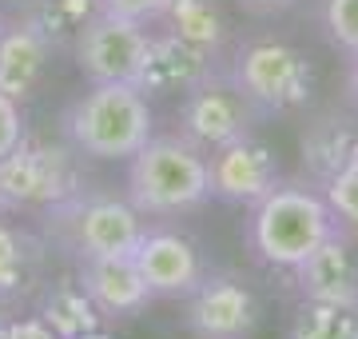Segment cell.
I'll use <instances>...</instances> for the list:
<instances>
[{
  "mask_svg": "<svg viewBox=\"0 0 358 339\" xmlns=\"http://www.w3.org/2000/svg\"><path fill=\"white\" fill-rule=\"evenodd\" d=\"M64 140L92 160H131L152 140V104L140 84H92L60 116Z\"/></svg>",
  "mask_w": 358,
  "mask_h": 339,
  "instance_id": "obj_1",
  "label": "cell"
},
{
  "mask_svg": "<svg viewBox=\"0 0 358 339\" xmlns=\"http://www.w3.org/2000/svg\"><path fill=\"white\" fill-rule=\"evenodd\" d=\"M40 220V240L52 248H60L72 263L96 260V256H128L143 240V220L131 200L100 196L80 188L76 196H68L64 204L48 208Z\"/></svg>",
  "mask_w": 358,
  "mask_h": 339,
  "instance_id": "obj_2",
  "label": "cell"
},
{
  "mask_svg": "<svg viewBox=\"0 0 358 339\" xmlns=\"http://www.w3.org/2000/svg\"><path fill=\"white\" fill-rule=\"evenodd\" d=\"M207 196V156L183 136H152L128 160V200L140 216H179Z\"/></svg>",
  "mask_w": 358,
  "mask_h": 339,
  "instance_id": "obj_3",
  "label": "cell"
},
{
  "mask_svg": "<svg viewBox=\"0 0 358 339\" xmlns=\"http://www.w3.org/2000/svg\"><path fill=\"white\" fill-rule=\"evenodd\" d=\"M76 156L80 152L68 140L24 136L0 160V212L36 220L68 196H76L84 188Z\"/></svg>",
  "mask_w": 358,
  "mask_h": 339,
  "instance_id": "obj_4",
  "label": "cell"
},
{
  "mask_svg": "<svg viewBox=\"0 0 358 339\" xmlns=\"http://www.w3.org/2000/svg\"><path fill=\"white\" fill-rule=\"evenodd\" d=\"M334 212L307 188H271L255 200L251 216V244L275 268H299L327 235H334Z\"/></svg>",
  "mask_w": 358,
  "mask_h": 339,
  "instance_id": "obj_5",
  "label": "cell"
},
{
  "mask_svg": "<svg viewBox=\"0 0 358 339\" xmlns=\"http://www.w3.org/2000/svg\"><path fill=\"white\" fill-rule=\"evenodd\" d=\"M148 48H152L148 25L103 8H96L72 40L76 68L88 84H140Z\"/></svg>",
  "mask_w": 358,
  "mask_h": 339,
  "instance_id": "obj_6",
  "label": "cell"
},
{
  "mask_svg": "<svg viewBox=\"0 0 358 339\" xmlns=\"http://www.w3.org/2000/svg\"><path fill=\"white\" fill-rule=\"evenodd\" d=\"M315 72L307 56L287 48V44H251L239 56V92L263 108H299L307 104Z\"/></svg>",
  "mask_w": 358,
  "mask_h": 339,
  "instance_id": "obj_7",
  "label": "cell"
},
{
  "mask_svg": "<svg viewBox=\"0 0 358 339\" xmlns=\"http://www.w3.org/2000/svg\"><path fill=\"white\" fill-rule=\"evenodd\" d=\"M183 124V140L195 144L199 152H215L227 144L251 136V112H247V96L239 88H223V84H195L183 100L179 112Z\"/></svg>",
  "mask_w": 358,
  "mask_h": 339,
  "instance_id": "obj_8",
  "label": "cell"
},
{
  "mask_svg": "<svg viewBox=\"0 0 358 339\" xmlns=\"http://www.w3.org/2000/svg\"><path fill=\"white\" fill-rule=\"evenodd\" d=\"M259 324L255 296L231 275L199 279L187 303V331L195 339H251Z\"/></svg>",
  "mask_w": 358,
  "mask_h": 339,
  "instance_id": "obj_9",
  "label": "cell"
},
{
  "mask_svg": "<svg viewBox=\"0 0 358 339\" xmlns=\"http://www.w3.org/2000/svg\"><path fill=\"white\" fill-rule=\"evenodd\" d=\"M207 180H211V196L231 200V204H255L279 184V160L263 140L243 136L211 152Z\"/></svg>",
  "mask_w": 358,
  "mask_h": 339,
  "instance_id": "obj_10",
  "label": "cell"
},
{
  "mask_svg": "<svg viewBox=\"0 0 358 339\" xmlns=\"http://www.w3.org/2000/svg\"><path fill=\"white\" fill-rule=\"evenodd\" d=\"M76 279L80 287L92 296V303L103 312V319H128L140 315L148 303L155 300L152 287L143 284L136 256H96V260H80L76 263Z\"/></svg>",
  "mask_w": 358,
  "mask_h": 339,
  "instance_id": "obj_11",
  "label": "cell"
},
{
  "mask_svg": "<svg viewBox=\"0 0 358 339\" xmlns=\"http://www.w3.org/2000/svg\"><path fill=\"white\" fill-rule=\"evenodd\" d=\"M131 256L152 296H192L195 284L203 279L192 240L179 232H143Z\"/></svg>",
  "mask_w": 358,
  "mask_h": 339,
  "instance_id": "obj_12",
  "label": "cell"
},
{
  "mask_svg": "<svg viewBox=\"0 0 358 339\" xmlns=\"http://www.w3.org/2000/svg\"><path fill=\"white\" fill-rule=\"evenodd\" d=\"M44 251L40 235L16 228L8 212H0V303H24L44 287Z\"/></svg>",
  "mask_w": 358,
  "mask_h": 339,
  "instance_id": "obj_13",
  "label": "cell"
},
{
  "mask_svg": "<svg viewBox=\"0 0 358 339\" xmlns=\"http://www.w3.org/2000/svg\"><path fill=\"white\" fill-rule=\"evenodd\" d=\"M48 53L52 44L28 25L24 16L8 20L4 36H0V92H8L13 100L24 104L28 96L40 88V80H44Z\"/></svg>",
  "mask_w": 358,
  "mask_h": 339,
  "instance_id": "obj_14",
  "label": "cell"
},
{
  "mask_svg": "<svg viewBox=\"0 0 358 339\" xmlns=\"http://www.w3.org/2000/svg\"><path fill=\"white\" fill-rule=\"evenodd\" d=\"M207 80V48L192 44L187 36H152L148 64H143V92H192Z\"/></svg>",
  "mask_w": 358,
  "mask_h": 339,
  "instance_id": "obj_15",
  "label": "cell"
},
{
  "mask_svg": "<svg viewBox=\"0 0 358 339\" xmlns=\"http://www.w3.org/2000/svg\"><path fill=\"white\" fill-rule=\"evenodd\" d=\"M294 272H299V284H303L307 300L358 303V263L338 235H327Z\"/></svg>",
  "mask_w": 358,
  "mask_h": 339,
  "instance_id": "obj_16",
  "label": "cell"
},
{
  "mask_svg": "<svg viewBox=\"0 0 358 339\" xmlns=\"http://www.w3.org/2000/svg\"><path fill=\"white\" fill-rule=\"evenodd\" d=\"M40 319L56 331L60 339H76L84 335V331H92V327H103V312L92 303V296L80 287L76 272L64 275V279H44V287H40Z\"/></svg>",
  "mask_w": 358,
  "mask_h": 339,
  "instance_id": "obj_17",
  "label": "cell"
},
{
  "mask_svg": "<svg viewBox=\"0 0 358 339\" xmlns=\"http://www.w3.org/2000/svg\"><path fill=\"white\" fill-rule=\"evenodd\" d=\"M291 339H358V303L307 300L291 324Z\"/></svg>",
  "mask_w": 358,
  "mask_h": 339,
  "instance_id": "obj_18",
  "label": "cell"
},
{
  "mask_svg": "<svg viewBox=\"0 0 358 339\" xmlns=\"http://www.w3.org/2000/svg\"><path fill=\"white\" fill-rule=\"evenodd\" d=\"M327 204H331V212H338V220L358 228V140H355V148H350V160H346L343 168H338V176L327 184Z\"/></svg>",
  "mask_w": 358,
  "mask_h": 339,
  "instance_id": "obj_19",
  "label": "cell"
},
{
  "mask_svg": "<svg viewBox=\"0 0 358 339\" xmlns=\"http://www.w3.org/2000/svg\"><path fill=\"white\" fill-rule=\"evenodd\" d=\"M327 28L334 44L358 53V0H327Z\"/></svg>",
  "mask_w": 358,
  "mask_h": 339,
  "instance_id": "obj_20",
  "label": "cell"
},
{
  "mask_svg": "<svg viewBox=\"0 0 358 339\" xmlns=\"http://www.w3.org/2000/svg\"><path fill=\"white\" fill-rule=\"evenodd\" d=\"M28 136V124H24V104L13 100L8 92H0V160L13 152L16 144Z\"/></svg>",
  "mask_w": 358,
  "mask_h": 339,
  "instance_id": "obj_21",
  "label": "cell"
},
{
  "mask_svg": "<svg viewBox=\"0 0 358 339\" xmlns=\"http://www.w3.org/2000/svg\"><path fill=\"white\" fill-rule=\"evenodd\" d=\"M171 4H176V0H96V8L115 13V16H128V20H140V25H152V20L167 16Z\"/></svg>",
  "mask_w": 358,
  "mask_h": 339,
  "instance_id": "obj_22",
  "label": "cell"
},
{
  "mask_svg": "<svg viewBox=\"0 0 358 339\" xmlns=\"http://www.w3.org/2000/svg\"><path fill=\"white\" fill-rule=\"evenodd\" d=\"M0 339H60L40 315H8L0 324Z\"/></svg>",
  "mask_w": 358,
  "mask_h": 339,
  "instance_id": "obj_23",
  "label": "cell"
},
{
  "mask_svg": "<svg viewBox=\"0 0 358 339\" xmlns=\"http://www.w3.org/2000/svg\"><path fill=\"white\" fill-rule=\"evenodd\" d=\"M247 4H255V8H282V4H291V0H247Z\"/></svg>",
  "mask_w": 358,
  "mask_h": 339,
  "instance_id": "obj_24",
  "label": "cell"
},
{
  "mask_svg": "<svg viewBox=\"0 0 358 339\" xmlns=\"http://www.w3.org/2000/svg\"><path fill=\"white\" fill-rule=\"evenodd\" d=\"M76 339H112L103 327H92V331H84V335H76Z\"/></svg>",
  "mask_w": 358,
  "mask_h": 339,
  "instance_id": "obj_25",
  "label": "cell"
},
{
  "mask_svg": "<svg viewBox=\"0 0 358 339\" xmlns=\"http://www.w3.org/2000/svg\"><path fill=\"white\" fill-rule=\"evenodd\" d=\"M4 28H8V16H4V8H0V36H4Z\"/></svg>",
  "mask_w": 358,
  "mask_h": 339,
  "instance_id": "obj_26",
  "label": "cell"
},
{
  "mask_svg": "<svg viewBox=\"0 0 358 339\" xmlns=\"http://www.w3.org/2000/svg\"><path fill=\"white\" fill-rule=\"evenodd\" d=\"M355 92H358V68H355Z\"/></svg>",
  "mask_w": 358,
  "mask_h": 339,
  "instance_id": "obj_27",
  "label": "cell"
}]
</instances>
